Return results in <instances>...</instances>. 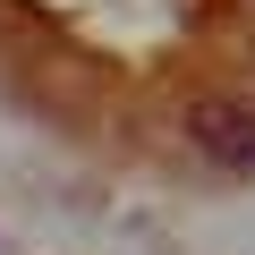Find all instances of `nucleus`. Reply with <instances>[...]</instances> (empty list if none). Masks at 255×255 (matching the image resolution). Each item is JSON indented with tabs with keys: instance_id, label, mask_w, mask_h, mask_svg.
<instances>
[{
	"instance_id": "obj_1",
	"label": "nucleus",
	"mask_w": 255,
	"mask_h": 255,
	"mask_svg": "<svg viewBox=\"0 0 255 255\" xmlns=\"http://www.w3.org/2000/svg\"><path fill=\"white\" fill-rule=\"evenodd\" d=\"M187 145L204 162H230V170H255V102L247 94H204L187 111Z\"/></svg>"
}]
</instances>
